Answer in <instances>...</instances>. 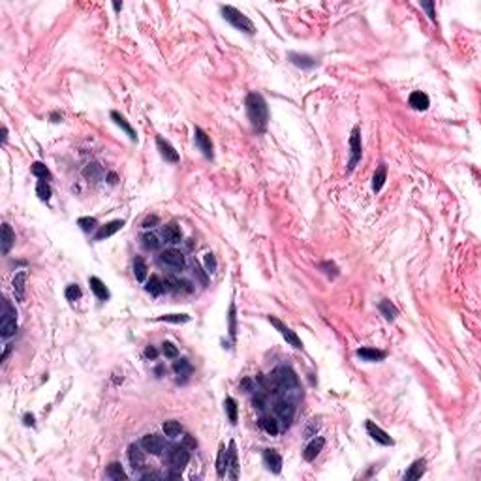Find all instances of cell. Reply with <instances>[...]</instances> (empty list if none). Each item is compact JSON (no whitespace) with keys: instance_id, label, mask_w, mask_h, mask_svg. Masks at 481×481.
<instances>
[{"instance_id":"obj_6","label":"cell","mask_w":481,"mask_h":481,"mask_svg":"<svg viewBox=\"0 0 481 481\" xmlns=\"http://www.w3.org/2000/svg\"><path fill=\"white\" fill-rule=\"evenodd\" d=\"M269 321H271V325H275V329L279 331L280 335L286 338V342L289 344V346L297 348V350H303V342H301V338L297 337L295 331H291L288 325H284V323H282L279 318H275V316H269Z\"/></svg>"},{"instance_id":"obj_49","label":"cell","mask_w":481,"mask_h":481,"mask_svg":"<svg viewBox=\"0 0 481 481\" xmlns=\"http://www.w3.org/2000/svg\"><path fill=\"white\" fill-rule=\"evenodd\" d=\"M252 404L254 408H258V410H263L265 408V397H263L262 393H256L252 398Z\"/></svg>"},{"instance_id":"obj_15","label":"cell","mask_w":481,"mask_h":481,"mask_svg":"<svg viewBox=\"0 0 481 481\" xmlns=\"http://www.w3.org/2000/svg\"><path fill=\"white\" fill-rule=\"evenodd\" d=\"M263 463L273 474H279L282 470V457L277 449H263Z\"/></svg>"},{"instance_id":"obj_44","label":"cell","mask_w":481,"mask_h":481,"mask_svg":"<svg viewBox=\"0 0 481 481\" xmlns=\"http://www.w3.org/2000/svg\"><path fill=\"white\" fill-rule=\"evenodd\" d=\"M228 321H229V337L235 340L237 337V318H235V304L229 306V314H228Z\"/></svg>"},{"instance_id":"obj_43","label":"cell","mask_w":481,"mask_h":481,"mask_svg":"<svg viewBox=\"0 0 481 481\" xmlns=\"http://www.w3.org/2000/svg\"><path fill=\"white\" fill-rule=\"evenodd\" d=\"M162 354L166 355L168 359H177V357H179V348L175 346L173 342L166 340V342H162Z\"/></svg>"},{"instance_id":"obj_2","label":"cell","mask_w":481,"mask_h":481,"mask_svg":"<svg viewBox=\"0 0 481 481\" xmlns=\"http://www.w3.org/2000/svg\"><path fill=\"white\" fill-rule=\"evenodd\" d=\"M220 11H222V17L228 21L229 25L235 26L237 30H241V32H245V34H254V32H256V26H254V23L245 15V13H243V11H239V9L233 8V6H222V8H220Z\"/></svg>"},{"instance_id":"obj_22","label":"cell","mask_w":481,"mask_h":481,"mask_svg":"<svg viewBox=\"0 0 481 481\" xmlns=\"http://www.w3.org/2000/svg\"><path fill=\"white\" fill-rule=\"evenodd\" d=\"M423 474H425V459H417V461L412 463V466L404 472V481L419 480Z\"/></svg>"},{"instance_id":"obj_3","label":"cell","mask_w":481,"mask_h":481,"mask_svg":"<svg viewBox=\"0 0 481 481\" xmlns=\"http://www.w3.org/2000/svg\"><path fill=\"white\" fill-rule=\"evenodd\" d=\"M271 382H273V385L277 389H280V391H288V389H293L297 387V384H299V380H297V374L289 367H286V365H280V367H277L275 371H273V374H271Z\"/></svg>"},{"instance_id":"obj_41","label":"cell","mask_w":481,"mask_h":481,"mask_svg":"<svg viewBox=\"0 0 481 481\" xmlns=\"http://www.w3.org/2000/svg\"><path fill=\"white\" fill-rule=\"evenodd\" d=\"M77 226H81V229H83L85 233H91V231H94V229L98 228V220L93 218V216H83V218L77 220Z\"/></svg>"},{"instance_id":"obj_50","label":"cell","mask_w":481,"mask_h":481,"mask_svg":"<svg viewBox=\"0 0 481 481\" xmlns=\"http://www.w3.org/2000/svg\"><path fill=\"white\" fill-rule=\"evenodd\" d=\"M158 222H160V220H158V216H156V214L147 216V218H145V222H143V228H154Z\"/></svg>"},{"instance_id":"obj_28","label":"cell","mask_w":481,"mask_h":481,"mask_svg":"<svg viewBox=\"0 0 481 481\" xmlns=\"http://www.w3.org/2000/svg\"><path fill=\"white\" fill-rule=\"evenodd\" d=\"M229 463H228V470H229V478L231 480H237L239 478V461H237V449H235V442H229Z\"/></svg>"},{"instance_id":"obj_40","label":"cell","mask_w":481,"mask_h":481,"mask_svg":"<svg viewBox=\"0 0 481 481\" xmlns=\"http://www.w3.org/2000/svg\"><path fill=\"white\" fill-rule=\"evenodd\" d=\"M173 371L177 372L179 376H190L192 374V365L188 363V359H179L173 363Z\"/></svg>"},{"instance_id":"obj_14","label":"cell","mask_w":481,"mask_h":481,"mask_svg":"<svg viewBox=\"0 0 481 481\" xmlns=\"http://www.w3.org/2000/svg\"><path fill=\"white\" fill-rule=\"evenodd\" d=\"M367 432H369V436L372 440H376L382 446H393V438L384 429H380L374 421H367Z\"/></svg>"},{"instance_id":"obj_27","label":"cell","mask_w":481,"mask_h":481,"mask_svg":"<svg viewBox=\"0 0 481 481\" xmlns=\"http://www.w3.org/2000/svg\"><path fill=\"white\" fill-rule=\"evenodd\" d=\"M260 427H262L263 431L267 432L269 436H277V434L280 432L279 421H277L275 417H271V415H262V417H260Z\"/></svg>"},{"instance_id":"obj_34","label":"cell","mask_w":481,"mask_h":481,"mask_svg":"<svg viewBox=\"0 0 481 481\" xmlns=\"http://www.w3.org/2000/svg\"><path fill=\"white\" fill-rule=\"evenodd\" d=\"M105 476H107L109 480H115V481L126 480V474H124V470H122V465H120V463H111V465L107 466V470H105Z\"/></svg>"},{"instance_id":"obj_55","label":"cell","mask_w":481,"mask_h":481,"mask_svg":"<svg viewBox=\"0 0 481 481\" xmlns=\"http://www.w3.org/2000/svg\"><path fill=\"white\" fill-rule=\"evenodd\" d=\"M316 431H318V425H316V421H312V423H310V427L306 429V432H304V434H306V436H312V432H316Z\"/></svg>"},{"instance_id":"obj_56","label":"cell","mask_w":481,"mask_h":481,"mask_svg":"<svg viewBox=\"0 0 481 481\" xmlns=\"http://www.w3.org/2000/svg\"><path fill=\"white\" fill-rule=\"evenodd\" d=\"M25 425H30V427H34V415H30V414L25 415Z\"/></svg>"},{"instance_id":"obj_33","label":"cell","mask_w":481,"mask_h":481,"mask_svg":"<svg viewBox=\"0 0 481 481\" xmlns=\"http://www.w3.org/2000/svg\"><path fill=\"white\" fill-rule=\"evenodd\" d=\"M162 431H164V434L169 436V438H177V436L183 434V425H181L179 421H175V419H169V421H164Z\"/></svg>"},{"instance_id":"obj_4","label":"cell","mask_w":481,"mask_h":481,"mask_svg":"<svg viewBox=\"0 0 481 481\" xmlns=\"http://www.w3.org/2000/svg\"><path fill=\"white\" fill-rule=\"evenodd\" d=\"M17 331V310L11 306L9 299H4V310H2V321H0V337L8 340L15 335Z\"/></svg>"},{"instance_id":"obj_57","label":"cell","mask_w":481,"mask_h":481,"mask_svg":"<svg viewBox=\"0 0 481 481\" xmlns=\"http://www.w3.org/2000/svg\"><path fill=\"white\" fill-rule=\"evenodd\" d=\"M8 141V128L4 126L2 128V143H6Z\"/></svg>"},{"instance_id":"obj_24","label":"cell","mask_w":481,"mask_h":481,"mask_svg":"<svg viewBox=\"0 0 481 481\" xmlns=\"http://www.w3.org/2000/svg\"><path fill=\"white\" fill-rule=\"evenodd\" d=\"M111 118L115 120V124H117V126L120 128V130H124V132H126V135L130 137V139H132V141H137V135H135L134 128L128 124V120L124 117H122V115H120L118 111H111Z\"/></svg>"},{"instance_id":"obj_48","label":"cell","mask_w":481,"mask_h":481,"mask_svg":"<svg viewBox=\"0 0 481 481\" xmlns=\"http://www.w3.org/2000/svg\"><path fill=\"white\" fill-rule=\"evenodd\" d=\"M239 389H241V391H245V393H252V391H256L254 380H252V378H243V380H241V384H239Z\"/></svg>"},{"instance_id":"obj_13","label":"cell","mask_w":481,"mask_h":481,"mask_svg":"<svg viewBox=\"0 0 481 481\" xmlns=\"http://www.w3.org/2000/svg\"><path fill=\"white\" fill-rule=\"evenodd\" d=\"M122 226H124V220H111V222L98 228V231L94 233V241H103L107 237L115 235L118 229H122Z\"/></svg>"},{"instance_id":"obj_7","label":"cell","mask_w":481,"mask_h":481,"mask_svg":"<svg viewBox=\"0 0 481 481\" xmlns=\"http://www.w3.org/2000/svg\"><path fill=\"white\" fill-rule=\"evenodd\" d=\"M160 263L173 271H183L185 269V254L175 250V248L164 250L160 254Z\"/></svg>"},{"instance_id":"obj_12","label":"cell","mask_w":481,"mask_h":481,"mask_svg":"<svg viewBox=\"0 0 481 481\" xmlns=\"http://www.w3.org/2000/svg\"><path fill=\"white\" fill-rule=\"evenodd\" d=\"M156 147H158V151H160V156L166 162L177 164V162L181 160V158H179V152L173 149V145L169 143V141H166L162 135H158V137H156Z\"/></svg>"},{"instance_id":"obj_11","label":"cell","mask_w":481,"mask_h":481,"mask_svg":"<svg viewBox=\"0 0 481 481\" xmlns=\"http://www.w3.org/2000/svg\"><path fill=\"white\" fill-rule=\"evenodd\" d=\"M194 141H195V147L199 149V151L203 152V156L207 158V160H212V143L211 139H209V135L203 132L201 128H194Z\"/></svg>"},{"instance_id":"obj_23","label":"cell","mask_w":481,"mask_h":481,"mask_svg":"<svg viewBox=\"0 0 481 481\" xmlns=\"http://www.w3.org/2000/svg\"><path fill=\"white\" fill-rule=\"evenodd\" d=\"M162 235H164V239L168 243L175 245V243H181L183 231H181V228H179L177 224H168V226H164V229H162Z\"/></svg>"},{"instance_id":"obj_38","label":"cell","mask_w":481,"mask_h":481,"mask_svg":"<svg viewBox=\"0 0 481 481\" xmlns=\"http://www.w3.org/2000/svg\"><path fill=\"white\" fill-rule=\"evenodd\" d=\"M156 321H168V323H186L190 321L188 314H164L160 318H156Z\"/></svg>"},{"instance_id":"obj_46","label":"cell","mask_w":481,"mask_h":481,"mask_svg":"<svg viewBox=\"0 0 481 481\" xmlns=\"http://www.w3.org/2000/svg\"><path fill=\"white\" fill-rule=\"evenodd\" d=\"M83 175L87 179H100L101 175V168L98 166V164H89L87 168H85Z\"/></svg>"},{"instance_id":"obj_21","label":"cell","mask_w":481,"mask_h":481,"mask_svg":"<svg viewBox=\"0 0 481 481\" xmlns=\"http://www.w3.org/2000/svg\"><path fill=\"white\" fill-rule=\"evenodd\" d=\"M25 282H26V271H19L13 280H11V286L15 291L17 301H25Z\"/></svg>"},{"instance_id":"obj_31","label":"cell","mask_w":481,"mask_h":481,"mask_svg":"<svg viewBox=\"0 0 481 481\" xmlns=\"http://www.w3.org/2000/svg\"><path fill=\"white\" fill-rule=\"evenodd\" d=\"M378 308H380L382 316H384V318H385V320H387V321L397 320V316H398L397 306H395V304L391 303L389 299H384V301H380V304H378Z\"/></svg>"},{"instance_id":"obj_53","label":"cell","mask_w":481,"mask_h":481,"mask_svg":"<svg viewBox=\"0 0 481 481\" xmlns=\"http://www.w3.org/2000/svg\"><path fill=\"white\" fill-rule=\"evenodd\" d=\"M160 478H164V476H160V474H154V472H147L141 476V480H160Z\"/></svg>"},{"instance_id":"obj_37","label":"cell","mask_w":481,"mask_h":481,"mask_svg":"<svg viewBox=\"0 0 481 481\" xmlns=\"http://www.w3.org/2000/svg\"><path fill=\"white\" fill-rule=\"evenodd\" d=\"M141 245L147 250H158L160 248V241H158V237L154 233H143L141 235Z\"/></svg>"},{"instance_id":"obj_1","label":"cell","mask_w":481,"mask_h":481,"mask_svg":"<svg viewBox=\"0 0 481 481\" xmlns=\"http://www.w3.org/2000/svg\"><path fill=\"white\" fill-rule=\"evenodd\" d=\"M245 105L246 115H248V120H250L252 128L256 132L263 134L265 128H267V122H269V107H267L265 98L258 93H250L246 96Z\"/></svg>"},{"instance_id":"obj_32","label":"cell","mask_w":481,"mask_h":481,"mask_svg":"<svg viewBox=\"0 0 481 481\" xmlns=\"http://www.w3.org/2000/svg\"><path fill=\"white\" fill-rule=\"evenodd\" d=\"M228 463H229V453L226 451L224 444L220 446L218 451V459H216V472H218V478H224L226 472H228Z\"/></svg>"},{"instance_id":"obj_47","label":"cell","mask_w":481,"mask_h":481,"mask_svg":"<svg viewBox=\"0 0 481 481\" xmlns=\"http://www.w3.org/2000/svg\"><path fill=\"white\" fill-rule=\"evenodd\" d=\"M203 262H205V271H207L209 275H212V273L216 271V258H214V254L207 252L205 256H203Z\"/></svg>"},{"instance_id":"obj_20","label":"cell","mask_w":481,"mask_h":481,"mask_svg":"<svg viewBox=\"0 0 481 481\" xmlns=\"http://www.w3.org/2000/svg\"><path fill=\"white\" fill-rule=\"evenodd\" d=\"M89 286H91L93 293L98 297L100 301H107V299H109V289H107V286H105L98 277H91V279H89Z\"/></svg>"},{"instance_id":"obj_9","label":"cell","mask_w":481,"mask_h":481,"mask_svg":"<svg viewBox=\"0 0 481 481\" xmlns=\"http://www.w3.org/2000/svg\"><path fill=\"white\" fill-rule=\"evenodd\" d=\"M168 457H169L171 466L177 468V470L186 468V465L190 463V451L186 449V446H175V448H171Z\"/></svg>"},{"instance_id":"obj_5","label":"cell","mask_w":481,"mask_h":481,"mask_svg":"<svg viewBox=\"0 0 481 481\" xmlns=\"http://www.w3.org/2000/svg\"><path fill=\"white\" fill-rule=\"evenodd\" d=\"M295 400H291V398L288 397H282L279 398L277 402H275V414H277V417H279L280 421L284 423V427H289V423H291V419H293V415H295Z\"/></svg>"},{"instance_id":"obj_58","label":"cell","mask_w":481,"mask_h":481,"mask_svg":"<svg viewBox=\"0 0 481 481\" xmlns=\"http://www.w3.org/2000/svg\"><path fill=\"white\" fill-rule=\"evenodd\" d=\"M113 8H115V11H120V9H122V4H118V2H115V4H113Z\"/></svg>"},{"instance_id":"obj_29","label":"cell","mask_w":481,"mask_h":481,"mask_svg":"<svg viewBox=\"0 0 481 481\" xmlns=\"http://www.w3.org/2000/svg\"><path fill=\"white\" fill-rule=\"evenodd\" d=\"M289 60L295 64V66L299 68H304V70H308V68H314L316 64H318V60L312 59V57H308V55H299V53H289Z\"/></svg>"},{"instance_id":"obj_26","label":"cell","mask_w":481,"mask_h":481,"mask_svg":"<svg viewBox=\"0 0 481 481\" xmlns=\"http://www.w3.org/2000/svg\"><path fill=\"white\" fill-rule=\"evenodd\" d=\"M385 179H387V166L382 162L380 166H378V169H376V173H374V177H372V190L374 192H380L382 188H384V185H385Z\"/></svg>"},{"instance_id":"obj_59","label":"cell","mask_w":481,"mask_h":481,"mask_svg":"<svg viewBox=\"0 0 481 481\" xmlns=\"http://www.w3.org/2000/svg\"><path fill=\"white\" fill-rule=\"evenodd\" d=\"M109 183H111V185H115V183H117V177H115L113 173H111V175H109Z\"/></svg>"},{"instance_id":"obj_17","label":"cell","mask_w":481,"mask_h":481,"mask_svg":"<svg viewBox=\"0 0 481 481\" xmlns=\"http://www.w3.org/2000/svg\"><path fill=\"white\" fill-rule=\"evenodd\" d=\"M128 459H130V465L134 470H141L145 466V451H141L137 444H132L128 448Z\"/></svg>"},{"instance_id":"obj_42","label":"cell","mask_w":481,"mask_h":481,"mask_svg":"<svg viewBox=\"0 0 481 481\" xmlns=\"http://www.w3.org/2000/svg\"><path fill=\"white\" fill-rule=\"evenodd\" d=\"M36 194L42 201H49L51 199V186L47 185V181H40L36 185Z\"/></svg>"},{"instance_id":"obj_54","label":"cell","mask_w":481,"mask_h":481,"mask_svg":"<svg viewBox=\"0 0 481 481\" xmlns=\"http://www.w3.org/2000/svg\"><path fill=\"white\" fill-rule=\"evenodd\" d=\"M185 446H186V448H195L197 444H195V440L192 438L190 434H186V436H185Z\"/></svg>"},{"instance_id":"obj_45","label":"cell","mask_w":481,"mask_h":481,"mask_svg":"<svg viewBox=\"0 0 481 481\" xmlns=\"http://www.w3.org/2000/svg\"><path fill=\"white\" fill-rule=\"evenodd\" d=\"M64 295H66V299L70 303H74L77 299H81V288L77 286V284H70L66 288V291H64Z\"/></svg>"},{"instance_id":"obj_35","label":"cell","mask_w":481,"mask_h":481,"mask_svg":"<svg viewBox=\"0 0 481 481\" xmlns=\"http://www.w3.org/2000/svg\"><path fill=\"white\" fill-rule=\"evenodd\" d=\"M30 171H32L34 177H38L40 181H47V179H51V171L47 169L45 164H42V162H34Z\"/></svg>"},{"instance_id":"obj_25","label":"cell","mask_w":481,"mask_h":481,"mask_svg":"<svg viewBox=\"0 0 481 481\" xmlns=\"http://www.w3.org/2000/svg\"><path fill=\"white\" fill-rule=\"evenodd\" d=\"M15 243V233L9 228V224H2V254H8L11 250V246Z\"/></svg>"},{"instance_id":"obj_8","label":"cell","mask_w":481,"mask_h":481,"mask_svg":"<svg viewBox=\"0 0 481 481\" xmlns=\"http://www.w3.org/2000/svg\"><path fill=\"white\" fill-rule=\"evenodd\" d=\"M361 160V132L355 126L350 135V162H348V171L357 166V162Z\"/></svg>"},{"instance_id":"obj_52","label":"cell","mask_w":481,"mask_h":481,"mask_svg":"<svg viewBox=\"0 0 481 481\" xmlns=\"http://www.w3.org/2000/svg\"><path fill=\"white\" fill-rule=\"evenodd\" d=\"M145 357H149V359H156L158 357V350L154 346H147V350H145Z\"/></svg>"},{"instance_id":"obj_16","label":"cell","mask_w":481,"mask_h":481,"mask_svg":"<svg viewBox=\"0 0 481 481\" xmlns=\"http://www.w3.org/2000/svg\"><path fill=\"white\" fill-rule=\"evenodd\" d=\"M323 446H325V440L321 438V436H318V438H312L308 444H306V448L303 449V459H304V461H308V463H312L314 459H316V457L321 453Z\"/></svg>"},{"instance_id":"obj_10","label":"cell","mask_w":481,"mask_h":481,"mask_svg":"<svg viewBox=\"0 0 481 481\" xmlns=\"http://www.w3.org/2000/svg\"><path fill=\"white\" fill-rule=\"evenodd\" d=\"M141 448L145 451L152 453V455H162L164 449H166V442L158 434H145L143 438H141Z\"/></svg>"},{"instance_id":"obj_39","label":"cell","mask_w":481,"mask_h":481,"mask_svg":"<svg viewBox=\"0 0 481 481\" xmlns=\"http://www.w3.org/2000/svg\"><path fill=\"white\" fill-rule=\"evenodd\" d=\"M224 408H226V414H228V419L233 425L237 423V400L235 398L228 397L226 400H224Z\"/></svg>"},{"instance_id":"obj_36","label":"cell","mask_w":481,"mask_h":481,"mask_svg":"<svg viewBox=\"0 0 481 481\" xmlns=\"http://www.w3.org/2000/svg\"><path fill=\"white\" fill-rule=\"evenodd\" d=\"M134 275L139 282H143L147 279V263H145V260L141 256H137L134 260Z\"/></svg>"},{"instance_id":"obj_19","label":"cell","mask_w":481,"mask_h":481,"mask_svg":"<svg viewBox=\"0 0 481 481\" xmlns=\"http://www.w3.org/2000/svg\"><path fill=\"white\" fill-rule=\"evenodd\" d=\"M408 103L414 107V109L417 111H425L429 105H431V100H429V96L425 93H421V91H415V93L410 94V98H408Z\"/></svg>"},{"instance_id":"obj_51","label":"cell","mask_w":481,"mask_h":481,"mask_svg":"<svg viewBox=\"0 0 481 481\" xmlns=\"http://www.w3.org/2000/svg\"><path fill=\"white\" fill-rule=\"evenodd\" d=\"M421 8L427 9V15L431 17V19H434V4L432 2H421Z\"/></svg>"},{"instance_id":"obj_30","label":"cell","mask_w":481,"mask_h":481,"mask_svg":"<svg viewBox=\"0 0 481 481\" xmlns=\"http://www.w3.org/2000/svg\"><path fill=\"white\" fill-rule=\"evenodd\" d=\"M145 289H147L151 295H160V293H164V289H166V284H164V280H162L158 275H151V279L147 280Z\"/></svg>"},{"instance_id":"obj_18","label":"cell","mask_w":481,"mask_h":481,"mask_svg":"<svg viewBox=\"0 0 481 481\" xmlns=\"http://www.w3.org/2000/svg\"><path fill=\"white\" fill-rule=\"evenodd\" d=\"M355 355H357L359 359H363V361H369V363H376V361L385 359V352L374 350V348H359V350L355 352Z\"/></svg>"}]
</instances>
